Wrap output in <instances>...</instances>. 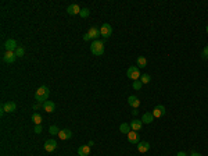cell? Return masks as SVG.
I'll use <instances>...</instances> for the list:
<instances>
[{
  "instance_id": "14",
  "label": "cell",
  "mask_w": 208,
  "mask_h": 156,
  "mask_svg": "<svg viewBox=\"0 0 208 156\" xmlns=\"http://www.w3.org/2000/svg\"><path fill=\"white\" fill-rule=\"evenodd\" d=\"M128 103H129V106H132L133 109H137L140 106V100L137 96H135V95H130L129 98H128Z\"/></svg>"
},
{
  "instance_id": "32",
  "label": "cell",
  "mask_w": 208,
  "mask_h": 156,
  "mask_svg": "<svg viewBox=\"0 0 208 156\" xmlns=\"http://www.w3.org/2000/svg\"><path fill=\"white\" fill-rule=\"evenodd\" d=\"M176 156H187V155L185 152H178V153H176Z\"/></svg>"
},
{
  "instance_id": "33",
  "label": "cell",
  "mask_w": 208,
  "mask_h": 156,
  "mask_svg": "<svg viewBox=\"0 0 208 156\" xmlns=\"http://www.w3.org/2000/svg\"><path fill=\"white\" fill-rule=\"evenodd\" d=\"M190 156H201V153H197V152H193Z\"/></svg>"
},
{
  "instance_id": "8",
  "label": "cell",
  "mask_w": 208,
  "mask_h": 156,
  "mask_svg": "<svg viewBox=\"0 0 208 156\" xmlns=\"http://www.w3.org/2000/svg\"><path fill=\"white\" fill-rule=\"evenodd\" d=\"M87 35H89L90 39L97 40V39H99V37L101 35V33H100V28H97V27H92V28L87 31Z\"/></svg>"
},
{
  "instance_id": "22",
  "label": "cell",
  "mask_w": 208,
  "mask_h": 156,
  "mask_svg": "<svg viewBox=\"0 0 208 156\" xmlns=\"http://www.w3.org/2000/svg\"><path fill=\"white\" fill-rule=\"evenodd\" d=\"M32 121L35 123V126H39V124H42L43 119H42V116H40V114H38V113H33V114H32Z\"/></svg>"
},
{
  "instance_id": "26",
  "label": "cell",
  "mask_w": 208,
  "mask_h": 156,
  "mask_svg": "<svg viewBox=\"0 0 208 156\" xmlns=\"http://www.w3.org/2000/svg\"><path fill=\"white\" fill-rule=\"evenodd\" d=\"M142 85H143V84H142V81L140 80H137V81H133V89H136V91H140V89H142Z\"/></svg>"
},
{
  "instance_id": "16",
  "label": "cell",
  "mask_w": 208,
  "mask_h": 156,
  "mask_svg": "<svg viewBox=\"0 0 208 156\" xmlns=\"http://www.w3.org/2000/svg\"><path fill=\"white\" fill-rule=\"evenodd\" d=\"M128 141L130 144H139V134H137L136 131H130L129 134H128Z\"/></svg>"
},
{
  "instance_id": "23",
  "label": "cell",
  "mask_w": 208,
  "mask_h": 156,
  "mask_svg": "<svg viewBox=\"0 0 208 156\" xmlns=\"http://www.w3.org/2000/svg\"><path fill=\"white\" fill-rule=\"evenodd\" d=\"M140 81H142V84H148L151 81V77L148 74H142L140 75Z\"/></svg>"
},
{
  "instance_id": "28",
  "label": "cell",
  "mask_w": 208,
  "mask_h": 156,
  "mask_svg": "<svg viewBox=\"0 0 208 156\" xmlns=\"http://www.w3.org/2000/svg\"><path fill=\"white\" fill-rule=\"evenodd\" d=\"M43 131V127H42V124H39V126H35V132L36 134H40Z\"/></svg>"
},
{
  "instance_id": "25",
  "label": "cell",
  "mask_w": 208,
  "mask_h": 156,
  "mask_svg": "<svg viewBox=\"0 0 208 156\" xmlns=\"http://www.w3.org/2000/svg\"><path fill=\"white\" fill-rule=\"evenodd\" d=\"M15 55H17V57H22V56L25 55V49L22 46H18V49L15 50Z\"/></svg>"
},
{
  "instance_id": "15",
  "label": "cell",
  "mask_w": 208,
  "mask_h": 156,
  "mask_svg": "<svg viewBox=\"0 0 208 156\" xmlns=\"http://www.w3.org/2000/svg\"><path fill=\"white\" fill-rule=\"evenodd\" d=\"M148 149H150V144H148L147 141H140L139 144H137V151H139L140 153L147 152Z\"/></svg>"
},
{
  "instance_id": "27",
  "label": "cell",
  "mask_w": 208,
  "mask_h": 156,
  "mask_svg": "<svg viewBox=\"0 0 208 156\" xmlns=\"http://www.w3.org/2000/svg\"><path fill=\"white\" fill-rule=\"evenodd\" d=\"M49 131H50V134H51V135H58V132H60V130H58L57 126H50Z\"/></svg>"
},
{
  "instance_id": "7",
  "label": "cell",
  "mask_w": 208,
  "mask_h": 156,
  "mask_svg": "<svg viewBox=\"0 0 208 156\" xmlns=\"http://www.w3.org/2000/svg\"><path fill=\"white\" fill-rule=\"evenodd\" d=\"M17 60V55L15 52H6L3 56V62L7 63V64H13V63Z\"/></svg>"
},
{
  "instance_id": "3",
  "label": "cell",
  "mask_w": 208,
  "mask_h": 156,
  "mask_svg": "<svg viewBox=\"0 0 208 156\" xmlns=\"http://www.w3.org/2000/svg\"><path fill=\"white\" fill-rule=\"evenodd\" d=\"M126 75H128V78H130L132 81L140 80V70H139V67L130 65L129 68H128V71H126Z\"/></svg>"
},
{
  "instance_id": "1",
  "label": "cell",
  "mask_w": 208,
  "mask_h": 156,
  "mask_svg": "<svg viewBox=\"0 0 208 156\" xmlns=\"http://www.w3.org/2000/svg\"><path fill=\"white\" fill-rule=\"evenodd\" d=\"M49 95H50L49 88L44 87V85H42L40 88H38V91H36V94H35V99L39 102V103H44L46 99L49 98Z\"/></svg>"
},
{
  "instance_id": "2",
  "label": "cell",
  "mask_w": 208,
  "mask_h": 156,
  "mask_svg": "<svg viewBox=\"0 0 208 156\" xmlns=\"http://www.w3.org/2000/svg\"><path fill=\"white\" fill-rule=\"evenodd\" d=\"M90 52L94 56H101L104 53V40H93L90 45Z\"/></svg>"
},
{
  "instance_id": "12",
  "label": "cell",
  "mask_w": 208,
  "mask_h": 156,
  "mask_svg": "<svg viewBox=\"0 0 208 156\" xmlns=\"http://www.w3.org/2000/svg\"><path fill=\"white\" fill-rule=\"evenodd\" d=\"M165 114V107L164 105H158L154 107V110H153V116H154V119H158V117H161Z\"/></svg>"
},
{
  "instance_id": "29",
  "label": "cell",
  "mask_w": 208,
  "mask_h": 156,
  "mask_svg": "<svg viewBox=\"0 0 208 156\" xmlns=\"http://www.w3.org/2000/svg\"><path fill=\"white\" fill-rule=\"evenodd\" d=\"M203 57L208 59V46H205L204 49H203Z\"/></svg>"
},
{
  "instance_id": "17",
  "label": "cell",
  "mask_w": 208,
  "mask_h": 156,
  "mask_svg": "<svg viewBox=\"0 0 208 156\" xmlns=\"http://www.w3.org/2000/svg\"><path fill=\"white\" fill-rule=\"evenodd\" d=\"M90 153V146L89 145H82L78 148V155L79 156H89Z\"/></svg>"
},
{
  "instance_id": "20",
  "label": "cell",
  "mask_w": 208,
  "mask_h": 156,
  "mask_svg": "<svg viewBox=\"0 0 208 156\" xmlns=\"http://www.w3.org/2000/svg\"><path fill=\"white\" fill-rule=\"evenodd\" d=\"M130 130H132V128H130V124L129 123H122L121 126H119V131H121L122 134H129L130 132Z\"/></svg>"
},
{
  "instance_id": "34",
  "label": "cell",
  "mask_w": 208,
  "mask_h": 156,
  "mask_svg": "<svg viewBox=\"0 0 208 156\" xmlns=\"http://www.w3.org/2000/svg\"><path fill=\"white\" fill-rule=\"evenodd\" d=\"M205 29H207V33H208V25H207V28H205Z\"/></svg>"
},
{
  "instance_id": "21",
  "label": "cell",
  "mask_w": 208,
  "mask_h": 156,
  "mask_svg": "<svg viewBox=\"0 0 208 156\" xmlns=\"http://www.w3.org/2000/svg\"><path fill=\"white\" fill-rule=\"evenodd\" d=\"M136 63H137V67H142V68H144V67L147 65V59L144 57V56H139V57H137V60H136Z\"/></svg>"
},
{
  "instance_id": "11",
  "label": "cell",
  "mask_w": 208,
  "mask_h": 156,
  "mask_svg": "<svg viewBox=\"0 0 208 156\" xmlns=\"http://www.w3.org/2000/svg\"><path fill=\"white\" fill-rule=\"evenodd\" d=\"M44 149H46L47 152H53L57 149V142L54 141V139H47L44 142Z\"/></svg>"
},
{
  "instance_id": "9",
  "label": "cell",
  "mask_w": 208,
  "mask_h": 156,
  "mask_svg": "<svg viewBox=\"0 0 208 156\" xmlns=\"http://www.w3.org/2000/svg\"><path fill=\"white\" fill-rule=\"evenodd\" d=\"M81 10H82V8L79 7L78 4H69L68 7H67V13H68L69 15H79Z\"/></svg>"
},
{
  "instance_id": "5",
  "label": "cell",
  "mask_w": 208,
  "mask_h": 156,
  "mask_svg": "<svg viewBox=\"0 0 208 156\" xmlns=\"http://www.w3.org/2000/svg\"><path fill=\"white\" fill-rule=\"evenodd\" d=\"M100 33H101V37L108 39V38L112 35V27L110 25V24H107V22H104L103 25L100 27Z\"/></svg>"
},
{
  "instance_id": "24",
  "label": "cell",
  "mask_w": 208,
  "mask_h": 156,
  "mask_svg": "<svg viewBox=\"0 0 208 156\" xmlns=\"http://www.w3.org/2000/svg\"><path fill=\"white\" fill-rule=\"evenodd\" d=\"M89 14H90V10L89 8H82V10H81V13H79V15H81V17H82V18H86V17H89Z\"/></svg>"
},
{
  "instance_id": "19",
  "label": "cell",
  "mask_w": 208,
  "mask_h": 156,
  "mask_svg": "<svg viewBox=\"0 0 208 156\" xmlns=\"http://www.w3.org/2000/svg\"><path fill=\"white\" fill-rule=\"evenodd\" d=\"M142 124H143V121H142V120L135 119V120H132V121H130V128H132L133 131H139L140 128H142Z\"/></svg>"
},
{
  "instance_id": "13",
  "label": "cell",
  "mask_w": 208,
  "mask_h": 156,
  "mask_svg": "<svg viewBox=\"0 0 208 156\" xmlns=\"http://www.w3.org/2000/svg\"><path fill=\"white\" fill-rule=\"evenodd\" d=\"M71 137H72V131L68 130V128L60 130V132H58V138H60V139H63V141H65V139H69Z\"/></svg>"
},
{
  "instance_id": "6",
  "label": "cell",
  "mask_w": 208,
  "mask_h": 156,
  "mask_svg": "<svg viewBox=\"0 0 208 156\" xmlns=\"http://www.w3.org/2000/svg\"><path fill=\"white\" fill-rule=\"evenodd\" d=\"M4 47H6V52H15L18 49V43L17 40L14 39H7L4 42Z\"/></svg>"
},
{
  "instance_id": "18",
  "label": "cell",
  "mask_w": 208,
  "mask_h": 156,
  "mask_svg": "<svg viewBox=\"0 0 208 156\" xmlns=\"http://www.w3.org/2000/svg\"><path fill=\"white\" fill-rule=\"evenodd\" d=\"M153 120H154V116H153V113H150V112L144 113L143 116H142V121H143L144 124H150V123H153Z\"/></svg>"
},
{
  "instance_id": "4",
  "label": "cell",
  "mask_w": 208,
  "mask_h": 156,
  "mask_svg": "<svg viewBox=\"0 0 208 156\" xmlns=\"http://www.w3.org/2000/svg\"><path fill=\"white\" fill-rule=\"evenodd\" d=\"M17 110V103L15 102H6L2 105V116L4 113H14Z\"/></svg>"
},
{
  "instance_id": "10",
  "label": "cell",
  "mask_w": 208,
  "mask_h": 156,
  "mask_svg": "<svg viewBox=\"0 0 208 156\" xmlns=\"http://www.w3.org/2000/svg\"><path fill=\"white\" fill-rule=\"evenodd\" d=\"M42 107L46 113H53L56 110V105H54V102L51 100H46L44 103H42Z\"/></svg>"
},
{
  "instance_id": "31",
  "label": "cell",
  "mask_w": 208,
  "mask_h": 156,
  "mask_svg": "<svg viewBox=\"0 0 208 156\" xmlns=\"http://www.w3.org/2000/svg\"><path fill=\"white\" fill-rule=\"evenodd\" d=\"M137 113H139V110H137V109H133L132 110V114H133V116H137Z\"/></svg>"
},
{
  "instance_id": "30",
  "label": "cell",
  "mask_w": 208,
  "mask_h": 156,
  "mask_svg": "<svg viewBox=\"0 0 208 156\" xmlns=\"http://www.w3.org/2000/svg\"><path fill=\"white\" fill-rule=\"evenodd\" d=\"M83 40H90V38H89V35H87V32L83 35Z\"/></svg>"
}]
</instances>
